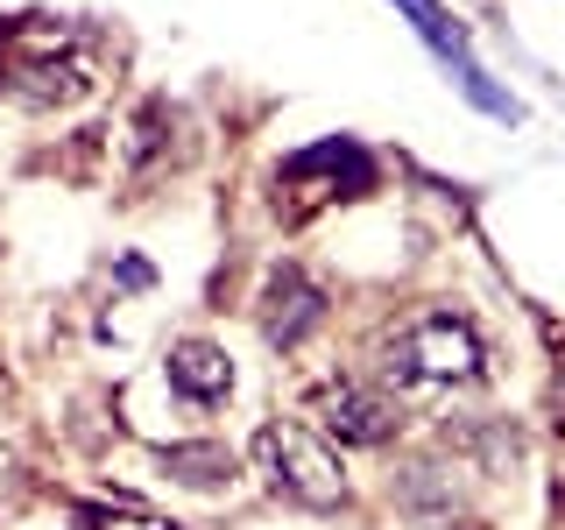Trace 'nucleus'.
Returning <instances> with one entry per match:
<instances>
[{
    "label": "nucleus",
    "mask_w": 565,
    "mask_h": 530,
    "mask_svg": "<svg viewBox=\"0 0 565 530\" xmlns=\"http://www.w3.org/2000/svg\"><path fill=\"white\" fill-rule=\"evenodd\" d=\"M0 71H8L22 106H78L85 93H99V50L78 29H43V35H14L0 43Z\"/></svg>",
    "instance_id": "f03ea898"
},
{
    "label": "nucleus",
    "mask_w": 565,
    "mask_h": 530,
    "mask_svg": "<svg viewBox=\"0 0 565 530\" xmlns=\"http://www.w3.org/2000/svg\"><path fill=\"white\" fill-rule=\"evenodd\" d=\"M403 14L417 22V35L438 50V57H452V64H467V29H459V14H446L438 0H396Z\"/></svg>",
    "instance_id": "1a4fd4ad"
},
{
    "label": "nucleus",
    "mask_w": 565,
    "mask_h": 530,
    "mask_svg": "<svg viewBox=\"0 0 565 530\" xmlns=\"http://www.w3.org/2000/svg\"><path fill=\"white\" fill-rule=\"evenodd\" d=\"M311 417H318V432L340 438V446H382V438H396V424H403V411L382 396V389L347 382V375L311 389Z\"/></svg>",
    "instance_id": "39448f33"
},
{
    "label": "nucleus",
    "mask_w": 565,
    "mask_h": 530,
    "mask_svg": "<svg viewBox=\"0 0 565 530\" xmlns=\"http://www.w3.org/2000/svg\"><path fill=\"white\" fill-rule=\"evenodd\" d=\"M163 467H170L184 488H199V495H212V488L234 481V453H226V446H170Z\"/></svg>",
    "instance_id": "6e6552de"
},
{
    "label": "nucleus",
    "mask_w": 565,
    "mask_h": 530,
    "mask_svg": "<svg viewBox=\"0 0 565 530\" xmlns=\"http://www.w3.org/2000/svg\"><path fill=\"white\" fill-rule=\"evenodd\" d=\"M255 467L262 481L276 495H290V502L305 509H340L347 502V467L332 459V446L311 432V424H262L255 432Z\"/></svg>",
    "instance_id": "7ed1b4c3"
},
{
    "label": "nucleus",
    "mask_w": 565,
    "mask_h": 530,
    "mask_svg": "<svg viewBox=\"0 0 565 530\" xmlns=\"http://www.w3.org/2000/svg\"><path fill=\"white\" fill-rule=\"evenodd\" d=\"M318 318H326V290L305 276V269H282L269 276V290H262V332H269V347H305L311 332H318Z\"/></svg>",
    "instance_id": "423d86ee"
},
{
    "label": "nucleus",
    "mask_w": 565,
    "mask_h": 530,
    "mask_svg": "<svg viewBox=\"0 0 565 530\" xmlns=\"http://www.w3.org/2000/svg\"><path fill=\"white\" fill-rule=\"evenodd\" d=\"M163 368H170V389L184 403H199V411H220V403L234 396V361H226V347H212V340H177Z\"/></svg>",
    "instance_id": "0eeeda50"
},
{
    "label": "nucleus",
    "mask_w": 565,
    "mask_h": 530,
    "mask_svg": "<svg viewBox=\"0 0 565 530\" xmlns=\"http://www.w3.org/2000/svg\"><path fill=\"white\" fill-rule=\"evenodd\" d=\"M481 332L452 311H417L382 340V382L396 389H446V382H473L481 375Z\"/></svg>",
    "instance_id": "f257e3e1"
},
{
    "label": "nucleus",
    "mask_w": 565,
    "mask_h": 530,
    "mask_svg": "<svg viewBox=\"0 0 565 530\" xmlns=\"http://www.w3.org/2000/svg\"><path fill=\"white\" fill-rule=\"evenodd\" d=\"M375 184V163H367L361 141H311L297 149L290 163L276 170V191H290V212H311V205H332V199H353V191Z\"/></svg>",
    "instance_id": "20e7f679"
},
{
    "label": "nucleus",
    "mask_w": 565,
    "mask_h": 530,
    "mask_svg": "<svg viewBox=\"0 0 565 530\" xmlns=\"http://www.w3.org/2000/svg\"><path fill=\"white\" fill-rule=\"evenodd\" d=\"M78 530H177L170 517H149V509H135V502H85L78 509Z\"/></svg>",
    "instance_id": "9d476101"
}]
</instances>
